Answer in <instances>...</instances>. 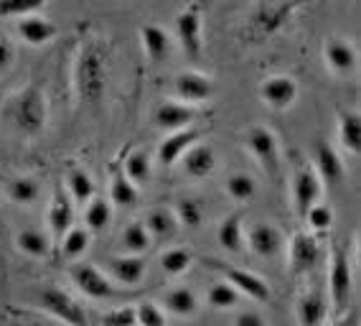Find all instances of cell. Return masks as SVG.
Returning <instances> with one entry per match:
<instances>
[{
	"instance_id": "e575fe53",
	"label": "cell",
	"mask_w": 361,
	"mask_h": 326,
	"mask_svg": "<svg viewBox=\"0 0 361 326\" xmlns=\"http://www.w3.org/2000/svg\"><path fill=\"white\" fill-rule=\"evenodd\" d=\"M137 199H140L137 186H133V183L125 179L123 171H117L110 183V202L115 204V207H135Z\"/></svg>"
},
{
	"instance_id": "8fae6325",
	"label": "cell",
	"mask_w": 361,
	"mask_h": 326,
	"mask_svg": "<svg viewBox=\"0 0 361 326\" xmlns=\"http://www.w3.org/2000/svg\"><path fill=\"white\" fill-rule=\"evenodd\" d=\"M259 99L272 110H288L298 99V82L293 77H285V74L267 77L259 85Z\"/></svg>"
},
{
	"instance_id": "cb8c5ba5",
	"label": "cell",
	"mask_w": 361,
	"mask_h": 326,
	"mask_svg": "<svg viewBox=\"0 0 361 326\" xmlns=\"http://www.w3.org/2000/svg\"><path fill=\"white\" fill-rule=\"evenodd\" d=\"M242 222H245V212H234V215L224 217L219 229H216V240L229 253H242V248H245V227H242Z\"/></svg>"
},
{
	"instance_id": "5b68a950",
	"label": "cell",
	"mask_w": 361,
	"mask_h": 326,
	"mask_svg": "<svg viewBox=\"0 0 361 326\" xmlns=\"http://www.w3.org/2000/svg\"><path fill=\"white\" fill-rule=\"evenodd\" d=\"M354 270L356 267L348 260V253L341 245H336L331 250V262H329V296H331V306L336 311H343L351 294H354Z\"/></svg>"
},
{
	"instance_id": "4dcf8cb0",
	"label": "cell",
	"mask_w": 361,
	"mask_h": 326,
	"mask_svg": "<svg viewBox=\"0 0 361 326\" xmlns=\"http://www.w3.org/2000/svg\"><path fill=\"white\" fill-rule=\"evenodd\" d=\"M66 189L71 194V202L74 204H90L94 199V181L87 171L82 169H71L69 176H66Z\"/></svg>"
},
{
	"instance_id": "277c9868",
	"label": "cell",
	"mask_w": 361,
	"mask_h": 326,
	"mask_svg": "<svg viewBox=\"0 0 361 326\" xmlns=\"http://www.w3.org/2000/svg\"><path fill=\"white\" fill-rule=\"evenodd\" d=\"M204 265L209 270H214V273H219L226 286H232L239 296H247V298L257 301V303H267L270 301V286L259 275L250 273V270H242L237 265H229L224 260H216V258H207Z\"/></svg>"
},
{
	"instance_id": "30bf717a",
	"label": "cell",
	"mask_w": 361,
	"mask_h": 326,
	"mask_svg": "<svg viewBox=\"0 0 361 326\" xmlns=\"http://www.w3.org/2000/svg\"><path fill=\"white\" fill-rule=\"evenodd\" d=\"M321 260V245H318L316 235L308 229H298L290 240V250H288V262H290L293 275H305Z\"/></svg>"
},
{
	"instance_id": "9c48e42d",
	"label": "cell",
	"mask_w": 361,
	"mask_h": 326,
	"mask_svg": "<svg viewBox=\"0 0 361 326\" xmlns=\"http://www.w3.org/2000/svg\"><path fill=\"white\" fill-rule=\"evenodd\" d=\"M69 281L74 283V288H79L87 298L102 301L115 294V291H112V283L107 281V275H104L97 265H92V262H74V265L69 267Z\"/></svg>"
},
{
	"instance_id": "74e56055",
	"label": "cell",
	"mask_w": 361,
	"mask_h": 326,
	"mask_svg": "<svg viewBox=\"0 0 361 326\" xmlns=\"http://www.w3.org/2000/svg\"><path fill=\"white\" fill-rule=\"evenodd\" d=\"M176 222L183 224L186 229H199L201 222H204V209H201L199 202H194V199H180L178 204H176Z\"/></svg>"
},
{
	"instance_id": "e0dca14e",
	"label": "cell",
	"mask_w": 361,
	"mask_h": 326,
	"mask_svg": "<svg viewBox=\"0 0 361 326\" xmlns=\"http://www.w3.org/2000/svg\"><path fill=\"white\" fill-rule=\"evenodd\" d=\"M245 240L252 253L259 255V258H275L283 250V232L275 224H255L245 235Z\"/></svg>"
},
{
	"instance_id": "bcb514c9",
	"label": "cell",
	"mask_w": 361,
	"mask_h": 326,
	"mask_svg": "<svg viewBox=\"0 0 361 326\" xmlns=\"http://www.w3.org/2000/svg\"><path fill=\"white\" fill-rule=\"evenodd\" d=\"M234 326H267V324H264V319L257 311H245V313H239L237 316Z\"/></svg>"
},
{
	"instance_id": "ba28073f",
	"label": "cell",
	"mask_w": 361,
	"mask_h": 326,
	"mask_svg": "<svg viewBox=\"0 0 361 326\" xmlns=\"http://www.w3.org/2000/svg\"><path fill=\"white\" fill-rule=\"evenodd\" d=\"M321 179L313 171L310 163H298L295 171H293V207H295V215L303 219L305 212L310 207H316L318 199H321Z\"/></svg>"
},
{
	"instance_id": "8d00e7d4",
	"label": "cell",
	"mask_w": 361,
	"mask_h": 326,
	"mask_svg": "<svg viewBox=\"0 0 361 326\" xmlns=\"http://www.w3.org/2000/svg\"><path fill=\"white\" fill-rule=\"evenodd\" d=\"M120 242H123V248L128 250L130 255H140L150 248V235L145 232V227H142L140 222H133L125 227Z\"/></svg>"
},
{
	"instance_id": "836d02e7",
	"label": "cell",
	"mask_w": 361,
	"mask_h": 326,
	"mask_svg": "<svg viewBox=\"0 0 361 326\" xmlns=\"http://www.w3.org/2000/svg\"><path fill=\"white\" fill-rule=\"evenodd\" d=\"M90 242H92V232L87 227H71L64 237H61V253L64 258L69 260H77L82 258L87 250H90Z\"/></svg>"
},
{
	"instance_id": "7a4b0ae2",
	"label": "cell",
	"mask_w": 361,
	"mask_h": 326,
	"mask_svg": "<svg viewBox=\"0 0 361 326\" xmlns=\"http://www.w3.org/2000/svg\"><path fill=\"white\" fill-rule=\"evenodd\" d=\"M71 82H74V95L82 104L97 107L102 102L104 87H107V56L97 41L82 46V52L74 61Z\"/></svg>"
},
{
	"instance_id": "7dc6e473",
	"label": "cell",
	"mask_w": 361,
	"mask_h": 326,
	"mask_svg": "<svg viewBox=\"0 0 361 326\" xmlns=\"http://www.w3.org/2000/svg\"><path fill=\"white\" fill-rule=\"evenodd\" d=\"M334 326H359V311L356 308H343L341 316L334 321Z\"/></svg>"
},
{
	"instance_id": "d6a6232c",
	"label": "cell",
	"mask_w": 361,
	"mask_h": 326,
	"mask_svg": "<svg viewBox=\"0 0 361 326\" xmlns=\"http://www.w3.org/2000/svg\"><path fill=\"white\" fill-rule=\"evenodd\" d=\"M112 222V207L110 202H104V199H92L84 209V224L90 232H102L107 229Z\"/></svg>"
},
{
	"instance_id": "d590c367",
	"label": "cell",
	"mask_w": 361,
	"mask_h": 326,
	"mask_svg": "<svg viewBox=\"0 0 361 326\" xmlns=\"http://www.w3.org/2000/svg\"><path fill=\"white\" fill-rule=\"evenodd\" d=\"M194 262V255L186 248H171L161 255V267L166 275H183Z\"/></svg>"
},
{
	"instance_id": "52a82bcc",
	"label": "cell",
	"mask_w": 361,
	"mask_h": 326,
	"mask_svg": "<svg viewBox=\"0 0 361 326\" xmlns=\"http://www.w3.org/2000/svg\"><path fill=\"white\" fill-rule=\"evenodd\" d=\"M39 306L66 326H87V313H84V308L59 286H46L44 291H41Z\"/></svg>"
},
{
	"instance_id": "ee69618b",
	"label": "cell",
	"mask_w": 361,
	"mask_h": 326,
	"mask_svg": "<svg viewBox=\"0 0 361 326\" xmlns=\"http://www.w3.org/2000/svg\"><path fill=\"white\" fill-rule=\"evenodd\" d=\"M104 326H137L135 319V306H120L112 308L107 316L102 319Z\"/></svg>"
},
{
	"instance_id": "d6986e66",
	"label": "cell",
	"mask_w": 361,
	"mask_h": 326,
	"mask_svg": "<svg viewBox=\"0 0 361 326\" xmlns=\"http://www.w3.org/2000/svg\"><path fill=\"white\" fill-rule=\"evenodd\" d=\"M323 59L326 66L336 74H351L359 64L356 49L343 39H329L323 44Z\"/></svg>"
},
{
	"instance_id": "f1b7e54d",
	"label": "cell",
	"mask_w": 361,
	"mask_h": 326,
	"mask_svg": "<svg viewBox=\"0 0 361 326\" xmlns=\"http://www.w3.org/2000/svg\"><path fill=\"white\" fill-rule=\"evenodd\" d=\"M166 308L178 319H191L199 311V301H196L191 288H173L166 294Z\"/></svg>"
},
{
	"instance_id": "1f68e13d",
	"label": "cell",
	"mask_w": 361,
	"mask_h": 326,
	"mask_svg": "<svg viewBox=\"0 0 361 326\" xmlns=\"http://www.w3.org/2000/svg\"><path fill=\"white\" fill-rule=\"evenodd\" d=\"M6 191H8V199L13 204H20V207H28V204H33L41 196L39 181L28 176H18L13 181H8Z\"/></svg>"
},
{
	"instance_id": "8992f818",
	"label": "cell",
	"mask_w": 361,
	"mask_h": 326,
	"mask_svg": "<svg viewBox=\"0 0 361 326\" xmlns=\"http://www.w3.org/2000/svg\"><path fill=\"white\" fill-rule=\"evenodd\" d=\"M245 145L252 156L257 158V163L262 166L272 179H278L280 174V145L278 138L270 128L264 125H252L250 131L245 133Z\"/></svg>"
},
{
	"instance_id": "ab89813d",
	"label": "cell",
	"mask_w": 361,
	"mask_h": 326,
	"mask_svg": "<svg viewBox=\"0 0 361 326\" xmlns=\"http://www.w3.org/2000/svg\"><path fill=\"white\" fill-rule=\"evenodd\" d=\"M226 194L232 196L234 202H250L257 186H255V179L247 176V174H232V176L226 179Z\"/></svg>"
},
{
	"instance_id": "7bdbcfd3",
	"label": "cell",
	"mask_w": 361,
	"mask_h": 326,
	"mask_svg": "<svg viewBox=\"0 0 361 326\" xmlns=\"http://www.w3.org/2000/svg\"><path fill=\"white\" fill-rule=\"evenodd\" d=\"M137 326H166V313L153 301H142L135 306Z\"/></svg>"
},
{
	"instance_id": "7c38bea8",
	"label": "cell",
	"mask_w": 361,
	"mask_h": 326,
	"mask_svg": "<svg viewBox=\"0 0 361 326\" xmlns=\"http://www.w3.org/2000/svg\"><path fill=\"white\" fill-rule=\"evenodd\" d=\"M176 36H178L180 49L186 52V56L191 59H199L201 56V16H199V6H191L186 11H180L176 16Z\"/></svg>"
},
{
	"instance_id": "d4e9b609",
	"label": "cell",
	"mask_w": 361,
	"mask_h": 326,
	"mask_svg": "<svg viewBox=\"0 0 361 326\" xmlns=\"http://www.w3.org/2000/svg\"><path fill=\"white\" fill-rule=\"evenodd\" d=\"M338 140L351 156L361 153V115L356 110H343L338 115Z\"/></svg>"
},
{
	"instance_id": "ffe728a7",
	"label": "cell",
	"mask_w": 361,
	"mask_h": 326,
	"mask_svg": "<svg viewBox=\"0 0 361 326\" xmlns=\"http://www.w3.org/2000/svg\"><path fill=\"white\" fill-rule=\"evenodd\" d=\"M107 273L115 278L117 283L123 286H137V283L145 278V260L140 255H117V258H110L104 262Z\"/></svg>"
},
{
	"instance_id": "484cf974",
	"label": "cell",
	"mask_w": 361,
	"mask_h": 326,
	"mask_svg": "<svg viewBox=\"0 0 361 326\" xmlns=\"http://www.w3.org/2000/svg\"><path fill=\"white\" fill-rule=\"evenodd\" d=\"M216 166V156H214V150L209 145H199L196 143L194 148H188L183 153V169L191 179H204L209 176Z\"/></svg>"
},
{
	"instance_id": "3957f363",
	"label": "cell",
	"mask_w": 361,
	"mask_h": 326,
	"mask_svg": "<svg viewBox=\"0 0 361 326\" xmlns=\"http://www.w3.org/2000/svg\"><path fill=\"white\" fill-rule=\"evenodd\" d=\"M298 8H300V3H259V6H255L250 18H247L245 39L252 41V44L264 41L267 36L280 31Z\"/></svg>"
},
{
	"instance_id": "ac0fdd59",
	"label": "cell",
	"mask_w": 361,
	"mask_h": 326,
	"mask_svg": "<svg viewBox=\"0 0 361 326\" xmlns=\"http://www.w3.org/2000/svg\"><path fill=\"white\" fill-rule=\"evenodd\" d=\"M46 219H49V229L54 232V237H61L69 232L71 227H74V204H71V199L64 194V189L61 186H56L54 189V196H51V204H49V215H46Z\"/></svg>"
},
{
	"instance_id": "4316f807",
	"label": "cell",
	"mask_w": 361,
	"mask_h": 326,
	"mask_svg": "<svg viewBox=\"0 0 361 326\" xmlns=\"http://www.w3.org/2000/svg\"><path fill=\"white\" fill-rule=\"evenodd\" d=\"M16 248L23 255H28V258H33V260H44L51 253V240L41 229H20L16 235Z\"/></svg>"
},
{
	"instance_id": "f6af8a7d",
	"label": "cell",
	"mask_w": 361,
	"mask_h": 326,
	"mask_svg": "<svg viewBox=\"0 0 361 326\" xmlns=\"http://www.w3.org/2000/svg\"><path fill=\"white\" fill-rule=\"evenodd\" d=\"M16 61V46L11 44L8 36H0V74L8 72Z\"/></svg>"
},
{
	"instance_id": "4fadbf2b",
	"label": "cell",
	"mask_w": 361,
	"mask_h": 326,
	"mask_svg": "<svg viewBox=\"0 0 361 326\" xmlns=\"http://www.w3.org/2000/svg\"><path fill=\"white\" fill-rule=\"evenodd\" d=\"M313 171L318 174L321 183H329V186L341 183L343 176H346V166H343L338 150L331 143H326V140H318L316 143V150H313Z\"/></svg>"
},
{
	"instance_id": "9a60e30c",
	"label": "cell",
	"mask_w": 361,
	"mask_h": 326,
	"mask_svg": "<svg viewBox=\"0 0 361 326\" xmlns=\"http://www.w3.org/2000/svg\"><path fill=\"white\" fill-rule=\"evenodd\" d=\"M173 92L180 102H186L188 107L196 102H207L214 95V82L207 74L199 72H180L173 79Z\"/></svg>"
},
{
	"instance_id": "7402d4cb",
	"label": "cell",
	"mask_w": 361,
	"mask_h": 326,
	"mask_svg": "<svg viewBox=\"0 0 361 326\" xmlns=\"http://www.w3.org/2000/svg\"><path fill=\"white\" fill-rule=\"evenodd\" d=\"M56 23H51L49 18L44 16L33 13V16H26V18L18 20V36L26 41L28 46H46L51 44L56 39Z\"/></svg>"
},
{
	"instance_id": "f546056e",
	"label": "cell",
	"mask_w": 361,
	"mask_h": 326,
	"mask_svg": "<svg viewBox=\"0 0 361 326\" xmlns=\"http://www.w3.org/2000/svg\"><path fill=\"white\" fill-rule=\"evenodd\" d=\"M145 232H148L150 237H158V240H166V237H173L176 229H178V222H176V215L171 212V209L161 207V209H153L148 215V219H145Z\"/></svg>"
},
{
	"instance_id": "603a6c76",
	"label": "cell",
	"mask_w": 361,
	"mask_h": 326,
	"mask_svg": "<svg viewBox=\"0 0 361 326\" xmlns=\"http://www.w3.org/2000/svg\"><path fill=\"white\" fill-rule=\"evenodd\" d=\"M140 44H142V52L148 54L150 61H163L171 56V36L163 31L161 26H140Z\"/></svg>"
},
{
	"instance_id": "f35d334b",
	"label": "cell",
	"mask_w": 361,
	"mask_h": 326,
	"mask_svg": "<svg viewBox=\"0 0 361 326\" xmlns=\"http://www.w3.org/2000/svg\"><path fill=\"white\" fill-rule=\"evenodd\" d=\"M44 0H0V18H26L39 13Z\"/></svg>"
},
{
	"instance_id": "b9f144b4",
	"label": "cell",
	"mask_w": 361,
	"mask_h": 326,
	"mask_svg": "<svg viewBox=\"0 0 361 326\" xmlns=\"http://www.w3.org/2000/svg\"><path fill=\"white\" fill-rule=\"evenodd\" d=\"M303 219L313 232H329V229L334 227L336 215L329 204H316V207H310L308 212H305Z\"/></svg>"
},
{
	"instance_id": "6da1fadb",
	"label": "cell",
	"mask_w": 361,
	"mask_h": 326,
	"mask_svg": "<svg viewBox=\"0 0 361 326\" xmlns=\"http://www.w3.org/2000/svg\"><path fill=\"white\" fill-rule=\"evenodd\" d=\"M0 123L16 135L36 138L49 123V99L39 85H26L8 95L0 107Z\"/></svg>"
},
{
	"instance_id": "60d3db41",
	"label": "cell",
	"mask_w": 361,
	"mask_h": 326,
	"mask_svg": "<svg viewBox=\"0 0 361 326\" xmlns=\"http://www.w3.org/2000/svg\"><path fill=\"white\" fill-rule=\"evenodd\" d=\"M207 301H209V306L216 308V311H226V308H234L239 303V294L232 286H226V283L221 281V283H216V286H212Z\"/></svg>"
},
{
	"instance_id": "2e32d148",
	"label": "cell",
	"mask_w": 361,
	"mask_h": 326,
	"mask_svg": "<svg viewBox=\"0 0 361 326\" xmlns=\"http://www.w3.org/2000/svg\"><path fill=\"white\" fill-rule=\"evenodd\" d=\"M196 118V110L180 102H161L153 112V125L161 131H186Z\"/></svg>"
},
{
	"instance_id": "44dd1931",
	"label": "cell",
	"mask_w": 361,
	"mask_h": 326,
	"mask_svg": "<svg viewBox=\"0 0 361 326\" xmlns=\"http://www.w3.org/2000/svg\"><path fill=\"white\" fill-rule=\"evenodd\" d=\"M201 140L199 128H186V131H176L173 135H168L161 145H158V161L163 166H173L188 148H194Z\"/></svg>"
},
{
	"instance_id": "83f0119b",
	"label": "cell",
	"mask_w": 361,
	"mask_h": 326,
	"mask_svg": "<svg viewBox=\"0 0 361 326\" xmlns=\"http://www.w3.org/2000/svg\"><path fill=\"white\" fill-rule=\"evenodd\" d=\"M123 174L133 186H145L153 176V166H150V156L145 150H133L128 158H125Z\"/></svg>"
},
{
	"instance_id": "5bb4252c",
	"label": "cell",
	"mask_w": 361,
	"mask_h": 326,
	"mask_svg": "<svg viewBox=\"0 0 361 326\" xmlns=\"http://www.w3.org/2000/svg\"><path fill=\"white\" fill-rule=\"evenodd\" d=\"M329 316V296L323 288H310L298 296L295 303V319L300 326H321Z\"/></svg>"
}]
</instances>
